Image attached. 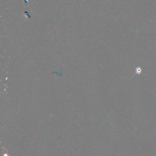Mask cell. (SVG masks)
Wrapping results in <instances>:
<instances>
[{
	"label": "cell",
	"mask_w": 156,
	"mask_h": 156,
	"mask_svg": "<svg viewBox=\"0 0 156 156\" xmlns=\"http://www.w3.org/2000/svg\"><path fill=\"white\" fill-rule=\"evenodd\" d=\"M142 68L140 67V66H138V67H136V69H135V71H136V73L135 74H134L132 76V78L134 76H135V75L136 74H138V75H140V74H142Z\"/></svg>",
	"instance_id": "6da1fadb"
}]
</instances>
